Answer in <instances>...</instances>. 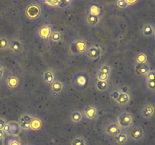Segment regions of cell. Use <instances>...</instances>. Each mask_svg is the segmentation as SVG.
Here are the masks:
<instances>
[{"instance_id": "obj_1", "label": "cell", "mask_w": 155, "mask_h": 145, "mask_svg": "<svg viewBox=\"0 0 155 145\" xmlns=\"http://www.w3.org/2000/svg\"><path fill=\"white\" fill-rule=\"evenodd\" d=\"M117 123L118 124L122 130L129 131L130 128H133L136 124V119L132 113L128 111L121 112L118 114L116 119Z\"/></svg>"}, {"instance_id": "obj_2", "label": "cell", "mask_w": 155, "mask_h": 145, "mask_svg": "<svg viewBox=\"0 0 155 145\" xmlns=\"http://www.w3.org/2000/svg\"><path fill=\"white\" fill-rule=\"evenodd\" d=\"M87 42L83 38H76L70 44V51L74 55H82L84 54L87 50Z\"/></svg>"}, {"instance_id": "obj_3", "label": "cell", "mask_w": 155, "mask_h": 145, "mask_svg": "<svg viewBox=\"0 0 155 145\" xmlns=\"http://www.w3.org/2000/svg\"><path fill=\"white\" fill-rule=\"evenodd\" d=\"M4 82L9 91L16 92L21 85V78L17 72H11L5 76Z\"/></svg>"}, {"instance_id": "obj_4", "label": "cell", "mask_w": 155, "mask_h": 145, "mask_svg": "<svg viewBox=\"0 0 155 145\" xmlns=\"http://www.w3.org/2000/svg\"><path fill=\"white\" fill-rule=\"evenodd\" d=\"M81 110L83 119L87 122H93L96 120L99 116V108L95 104H88Z\"/></svg>"}, {"instance_id": "obj_5", "label": "cell", "mask_w": 155, "mask_h": 145, "mask_svg": "<svg viewBox=\"0 0 155 145\" xmlns=\"http://www.w3.org/2000/svg\"><path fill=\"white\" fill-rule=\"evenodd\" d=\"M122 129L118 125L116 121H112V122H107L103 125L102 132L105 137L111 139L114 138L116 135H117Z\"/></svg>"}, {"instance_id": "obj_6", "label": "cell", "mask_w": 155, "mask_h": 145, "mask_svg": "<svg viewBox=\"0 0 155 145\" xmlns=\"http://www.w3.org/2000/svg\"><path fill=\"white\" fill-rule=\"evenodd\" d=\"M72 82L74 85L77 89H84V88L87 87L90 82L89 74L86 72H77L73 76Z\"/></svg>"}, {"instance_id": "obj_7", "label": "cell", "mask_w": 155, "mask_h": 145, "mask_svg": "<svg viewBox=\"0 0 155 145\" xmlns=\"http://www.w3.org/2000/svg\"><path fill=\"white\" fill-rule=\"evenodd\" d=\"M128 131L131 141L135 142V143H139L145 140V131L142 125H135Z\"/></svg>"}, {"instance_id": "obj_8", "label": "cell", "mask_w": 155, "mask_h": 145, "mask_svg": "<svg viewBox=\"0 0 155 145\" xmlns=\"http://www.w3.org/2000/svg\"><path fill=\"white\" fill-rule=\"evenodd\" d=\"M101 50L98 45H92L88 47L84 55L86 58L92 63H96L101 57Z\"/></svg>"}, {"instance_id": "obj_9", "label": "cell", "mask_w": 155, "mask_h": 145, "mask_svg": "<svg viewBox=\"0 0 155 145\" xmlns=\"http://www.w3.org/2000/svg\"><path fill=\"white\" fill-rule=\"evenodd\" d=\"M41 4H43L46 7L52 9H64L72 5L74 1H66V0H55V1H42Z\"/></svg>"}, {"instance_id": "obj_10", "label": "cell", "mask_w": 155, "mask_h": 145, "mask_svg": "<svg viewBox=\"0 0 155 145\" xmlns=\"http://www.w3.org/2000/svg\"><path fill=\"white\" fill-rule=\"evenodd\" d=\"M24 49V45L23 41L18 37H12L10 39L9 51L15 55L22 54Z\"/></svg>"}, {"instance_id": "obj_11", "label": "cell", "mask_w": 155, "mask_h": 145, "mask_svg": "<svg viewBox=\"0 0 155 145\" xmlns=\"http://www.w3.org/2000/svg\"><path fill=\"white\" fill-rule=\"evenodd\" d=\"M140 116L145 120H151L155 117V105L152 103H148L142 106L140 110Z\"/></svg>"}, {"instance_id": "obj_12", "label": "cell", "mask_w": 155, "mask_h": 145, "mask_svg": "<svg viewBox=\"0 0 155 145\" xmlns=\"http://www.w3.org/2000/svg\"><path fill=\"white\" fill-rule=\"evenodd\" d=\"M53 31V26L48 23H45L42 24L37 30V36L42 40L48 42L50 36Z\"/></svg>"}, {"instance_id": "obj_13", "label": "cell", "mask_w": 155, "mask_h": 145, "mask_svg": "<svg viewBox=\"0 0 155 145\" xmlns=\"http://www.w3.org/2000/svg\"><path fill=\"white\" fill-rule=\"evenodd\" d=\"M57 79V74H56L55 71L51 68H48V69H45L41 75V79H42V82L48 87H50V85Z\"/></svg>"}, {"instance_id": "obj_14", "label": "cell", "mask_w": 155, "mask_h": 145, "mask_svg": "<svg viewBox=\"0 0 155 145\" xmlns=\"http://www.w3.org/2000/svg\"><path fill=\"white\" fill-rule=\"evenodd\" d=\"M25 14L29 19H37L41 14V8L39 5L33 3L29 5L25 10Z\"/></svg>"}, {"instance_id": "obj_15", "label": "cell", "mask_w": 155, "mask_h": 145, "mask_svg": "<svg viewBox=\"0 0 155 145\" xmlns=\"http://www.w3.org/2000/svg\"><path fill=\"white\" fill-rule=\"evenodd\" d=\"M33 118V115L29 113H23L18 118V123L21 130L24 131H29L30 130V122Z\"/></svg>"}, {"instance_id": "obj_16", "label": "cell", "mask_w": 155, "mask_h": 145, "mask_svg": "<svg viewBox=\"0 0 155 145\" xmlns=\"http://www.w3.org/2000/svg\"><path fill=\"white\" fill-rule=\"evenodd\" d=\"M112 140L115 145H128L131 141L129 131L125 130H122L117 135L112 138Z\"/></svg>"}, {"instance_id": "obj_17", "label": "cell", "mask_w": 155, "mask_h": 145, "mask_svg": "<svg viewBox=\"0 0 155 145\" xmlns=\"http://www.w3.org/2000/svg\"><path fill=\"white\" fill-rule=\"evenodd\" d=\"M86 14H91L94 15V16L99 17V18H102V5H100L99 3L95 2H92L89 3V5L87 7V9H86Z\"/></svg>"}, {"instance_id": "obj_18", "label": "cell", "mask_w": 155, "mask_h": 145, "mask_svg": "<svg viewBox=\"0 0 155 145\" xmlns=\"http://www.w3.org/2000/svg\"><path fill=\"white\" fill-rule=\"evenodd\" d=\"M95 89L97 92H109L112 90L110 81H98L95 80Z\"/></svg>"}, {"instance_id": "obj_19", "label": "cell", "mask_w": 155, "mask_h": 145, "mask_svg": "<svg viewBox=\"0 0 155 145\" xmlns=\"http://www.w3.org/2000/svg\"><path fill=\"white\" fill-rule=\"evenodd\" d=\"M101 21V18L99 17L94 16V15L91 14H86V17H85L84 22L88 27H92V28H95V27H98L100 25Z\"/></svg>"}, {"instance_id": "obj_20", "label": "cell", "mask_w": 155, "mask_h": 145, "mask_svg": "<svg viewBox=\"0 0 155 145\" xmlns=\"http://www.w3.org/2000/svg\"><path fill=\"white\" fill-rule=\"evenodd\" d=\"M131 100L132 97L130 93H120L117 99L115 101H114V103L116 105H117L118 107H125V106L130 104Z\"/></svg>"}, {"instance_id": "obj_21", "label": "cell", "mask_w": 155, "mask_h": 145, "mask_svg": "<svg viewBox=\"0 0 155 145\" xmlns=\"http://www.w3.org/2000/svg\"><path fill=\"white\" fill-rule=\"evenodd\" d=\"M150 70H151V66L149 63H136L135 65V72L139 76L145 77Z\"/></svg>"}, {"instance_id": "obj_22", "label": "cell", "mask_w": 155, "mask_h": 145, "mask_svg": "<svg viewBox=\"0 0 155 145\" xmlns=\"http://www.w3.org/2000/svg\"><path fill=\"white\" fill-rule=\"evenodd\" d=\"M69 119L71 121V122H72L73 124H75V125L80 123L83 120L82 110H78V109L71 110V112L70 113Z\"/></svg>"}, {"instance_id": "obj_23", "label": "cell", "mask_w": 155, "mask_h": 145, "mask_svg": "<svg viewBox=\"0 0 155 145\" xmlns=\"http://www.w3.org/2000/svg\"><path fill=\"white\" fill-rule=\"evenodd\" d=\"M141 33L142 36L145 38H149L154 36V27L150 23H145L142 27L141 30Z\"/></svg>"}, {"instance_id": "obj_24", "label": "cell", "mask_w": 155, "mask_h": 145, "mask_svg": "<svg viewBox=\"0 0 155 145\" xmlns=\"http://www.w3.org/2000/svg\"><path fill=\"white\" fill-rule=\"evenodd\" d=\"M50 90L52 92L53 94H55V95H58V94L61 93L63 92L64 89V83L61 80L57 79L52 83V84L50 85Z\"/></svg>"}, {"instance_id": "obj_25", "label": "cell", "mask_w": 155, "mask_h": 145, "mask_svg": "<svg viewBox=\"0 0 155 145\" xmlns=\"http://www.w3.org/2000/svg\"><path fill=\"white\" fill-rule=\"evenodd\" d=\"M69 145H89V143L84 136L75 135L71 137Z\"/></svg>"}, {"instance_id": "obj_26", "label": "cell", "mask_w": 155, "mask_h": 145, "mask_svg": "<svg viewBox=\"0 0 155 145\" xmlns=\"http://www.w3.org/2000/svg\"><path fill=\"white\" fill-rule=\"evenodd\" d=\"M8 125L10 127L9 134L12 136H17L20 134L21 129L18 121H8Z\"/></svg>"}, {"instance_id": "obj_27", "label": "cell", "mask_w": 155, "mask_h": 145, "mask_svg": "<svg viewBox=\"0 0 155 145\" xmlns=\"http://www.w3.org/2000/svg\"><path fill=\"white\" fill-rule=\"evenodd\" d=\"M10 39L6 36H0V51H9Z\"/></svg>"}, {"instance_id": "obj_28", "label": "cell", "mask_w": 155, "mask_h": 145, "mask_svg": "<svg viewBox=\"0 0 155 145\" xmlns=\"http://www.w3.org/2000/svg\"><path fill=\"white\" fill-rule=\"evenodd\" d=\"M61 39L62 35L61 32L58 30H54L51 34V36H50L48 42H51L52 44H57L61 41Z\"/></svg>"}, {"instance_id": "obj_29", "label": "cell", "mask_w": 155, "mask_h": 145, "mask_svg": "<svg viewBox=\"0 0 155 145\" xmlns=\"http://www.w3.org/2000/svg\"><path fill=\"white\" fill-rule=\"evenodd\" d=\"M42 120L39 118L33 116V118L31 120V122H30V129L33 130V131H39V130L42 128Z\"/></svg>"}, {"instance_id": "obj_30", "label": "cell", "mask_w": 155, "mask_h": 145, "mask_svg": "<svg viewBox=\"0 0 155 145\" xmlns=\"http://www.w3.org/2000/svg\"><path fill=\"white\" fill-rule=\"evenodd\" d=\"M98 72H101L102 73L107 74V75L111 76L112 73V67L109 63H102L101 65H100V66L98 67V69H97Z\"/></svg>"}, {"instance_id": "obj_31", "label": "cell", "mask_w": 155, "mask_h": 145, "mask_svg": "<svg viewBox=\"0 0 155 145\" xmlns=\"http://www.w3.org/2000/svg\"><path fill=\"white\" fill-rule=\"evenodd\" d=\"M110 77L111 76L102 73L101 72H98V70H96L95 73V80H98V81H110Z\"/></svg>"}, {"instance_id": "obj_32", "label": "cell", "mask_w": 155, "mask_h": 145, "mask_svg": "<svg viewBox=\"0 0 155 145\" xmlns=\"http://www.w3.org/2000/svg\"><path fill=\"white\" fill-rule=\"evenodd\" d=\"M5 145H21V141L17 136H11L8 138H5Z\"/></svg>"}, {"instance_id": "obj_33", "label": "cell", "mask_w": 155, "mask_h": 145, "mask_svg": "<svg viewBox=\"0 0 155 145\" xmlns=\"http://www.w3.org/2000/svg\"><path fill=\"white\" fill-rule=\"evenodd\" d=\"M148 63V56L145 53H139L136 57V63Z\"/></svg>"}, {"instance_id": "obj_34", "label": "cell", "mask_w": 155, "mask_h": 145, "mask_svg": "<svg viewBox=\"0 0 155 145\" xmlns=\"http://www.w3.org/2000/svg\"><path fill=\"white\" fill-rule=\"evenodd\" d=\"M115 4H116L117 7L119 8L120 9H123V10L127 9L129 7H130L127 3V0H117V1L115 2Z\"/></svg>"}, {"instance_id": "obj_35", "label": "cell", "mask_w": 155, "mask_h": 145, "mask_svg": "<svg viewBox=\"0 0 155 145\" xmlns=\"http://www.w3.org/2000/svg\"><path fill=\"white\" fill-rule=\"evenodd\" d=\"M155 81V69H151L145 76V82Z\"/></svg>"}, {"instance_id": "obj_36", "label": "cell", "mask_w": 155, "mask_h": 145, "mask_svg": "<svg viewBox=\"0 0 155 145\" xmlns=\"http://www.w3.org/2000/svg\"><path fill=\"white\" fill-rule=\"evenodd\" d=\"M120 92L119 89H114V90H111L110 92V99L114 101H116L118 97L120 96Z\"/></svg>"}, {"instance_id": "obj_37", "label": "cell", "mask_w": 155, "mask_h": 145, "mask_svg": "<svg viewBox=\"0 0 155 145\" xmlns=\"http://www.w3.org/2000/svg\"><path fill=\"white\" fill-rule=\"evenodd\" d=\"M145 82V87L147 89L151 92H155V81L151 82Z\"/></svg>"}, {"instance_id": "obj_38", "label": "cell", "mask_w": 155, "mask_h": 145, "mask_svg": "<svg viewBox=\"0 0 155 145\" xmlns=\"http://www.w3.org/2000/svg\"><path fill=\"white\" fill-rule=\"evenodd\" d=\"M5 73V66L3 63H0V81L3 79Z\"/></svg>"}, {"instance_id": "obj_39", "label": "cell", "mask_w": 155, "mask_h": 145, "mask_svg": "<svg viewBox=\"0 0 155 145\" xmlns=\"http://www.w3.org/2000/svg\"><path fill=\"white\" fill-rule=\"evenodd\" d=\"M7 122V119H5L4 117H1V116H0V130H3L5 125H6Z\"/></svg>"}, {"instance_id": "obj_40", "label": "cell", "mask_w": 155, "mask_h": 145, "mask_svg": "<svg viewBox=\"0 0 155 145\" xmlns=\"http://www.w3.org/2000/svg\"><path fill=\"white\" fill-rule=\"evenodd\" d=\"M5 138V134L3 131V130H0V140H4Z\"/></svg>"}, {"instance_id": "obj_41", "label": "cell", "mask_w": 155, "mask_h": 145, "mask_svg": "<svg viewBox=\"0 0 155 145\" xmlns=\"http://www.w3.org/2000/svg\"><path fill=\"white\" fill-rule=\"evenodd\" d=\"M154 36H155V28H154Z\"/></svg>"}, {"instance_id": "obj_42", "label": "cell", "mask_w": 155, "mask_h": 145, "mask_svg": "<svg viewBox=\"0 0 155 145\" xmlns=\"http://www.w3.org/2000/svg\"><path fill=\"white\" fill-rule=\"evenodd\" d=\"M26 145H31V144H26Z\"/></svg>"}]
</instances>
